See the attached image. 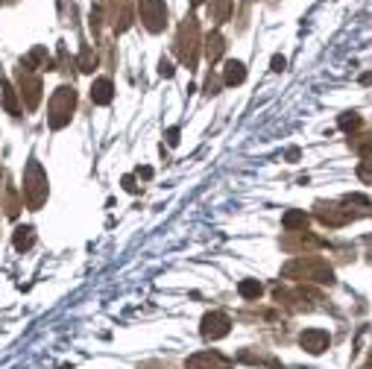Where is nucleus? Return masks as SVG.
<instances>
[{"label": "nucleus", "mask_w": 372, "mask_h": 369, "mask_svg": "<svg viewBox=\"0 0 372 369\" xmlns=\"http://www.w3.org/2000/svg\"><path fill=\"white\" fill-rule=\"evenodd\" d=\"M91 97H94L97 103H109V100H111V82H109V79H100V82L94 85Z\"/></svg>", "instance_id": "obj_2"}, {"label": "nucleus", "mask_w": 372, "mask_h": 369, "mask_svg": "<svg viewBox=\"0 0 372 369\" xmlns=\"http://www.w3.org/2000/svg\"><path fill=\"white\" fill-rule=\"evenodd\" d=\"M226 82H243V65H241V62H229Z\"/></svg>", "instance_id": "obj_3"}, {"label": "nucleus", "mask_w": 372, "mask_h": 369, "mask_svg": "<svg viewBox=\"0 0 372 369\" xmlns=\"http://www.w3.org/2000/svg\"><path fill=\"white\" fill-rule=\"evenodd\" d=\"M141 18L147 21V27H150L153 32H158L167 21V9H165L161 0H141Z\"/></svg>", "instance_id": "obj_1"}]
</instances>
